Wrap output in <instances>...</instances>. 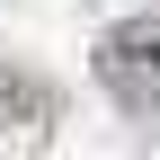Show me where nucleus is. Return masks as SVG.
<instances>
[{"label": "nucleus", "mask_w": 160, "mask_h": 160, "mask_svg": "<svg viewBox=\"0 0 160 160\" xmlns=\"http://www.w3.org/2000/svg\"><path fill=\"white\" fill-rule=\"evenodd\" d=\"M98 80H107L125 107H160V27H151V18L107 27V45H98Z\"/></svg>", "instance_id": "obj_1"}]
</instances>
